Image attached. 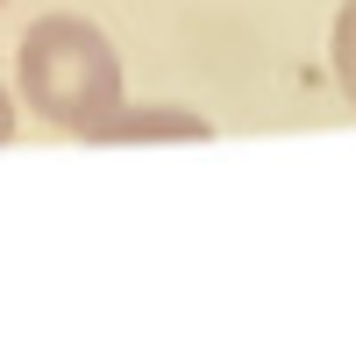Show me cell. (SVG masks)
Returning a JSON list of instances; mask_svg holds the SVG:
<instances>
[{"mask_svg":"<svg viewBox=\"0 0 356 349\" xmlns=\"http://www.w3.org/2000/svg\"><path fill=\"white\" fill-rule=\"evenodd\" d=\"M335 79L356 100V0H342V15H335Z\"/></svg>","mask_w":356,"mask_h":349,"instance_id":"3957f363","label":"cell"},{"mask_svg":"<svg viewBox=\"0 0 356 349\" xmlns=\"http://www.w3.org/2000/svg\"><path fill=\"white\" fill-rule=\"evenodd\" d=\"M0 8H8V0H0Z\"/></svg>","mask_w":356,"mask_h":349,"instance_id":"5b68a950","label":"cell"},{"mask_svg":"<svg viewBox=\"0 0 356 349\" xmlns=\"http://www.w3.org/2000/svg\"><path fill=\"white\" fill-rule=\"evenodd\" d=\"M15 136V100H8V86H0V143Z\"/></svg>","mask_w":356,"mask_h":349,"instance_id":"277c9868","label":"cell"},{"mask_svg":"<svg viewBox=\"0 0 356 349\" xmlns=\"http://www.w3.org/2000/svg\"><path fill=\"white\" fill-rule=\"evenodd\" d=\"M15 86H22V100L36 107L50 129H72V136L93 143V129L122 107V57H114V43L100 36L93 22L43 15L22 36Z\"/></svg>","mask_w":356,"mask_h":349,"instance_id":"6da1fadb","label":"cell"},{"mask_svg":"<svg viewBox=\"0 0 356 349\" xmlns=\"http://www.w3.org/2000/svg\"><path fill=\"white\" fill-rule=\"evenodd\" d=\"M150 136H186V143H207L214 129L186 107H114L107 122L93 129V143H150Z\"/></svg>","mask_w":356,"mask_h":349,"instance_id":"7a4b0ae2","label":"cell"}]
</instances>
